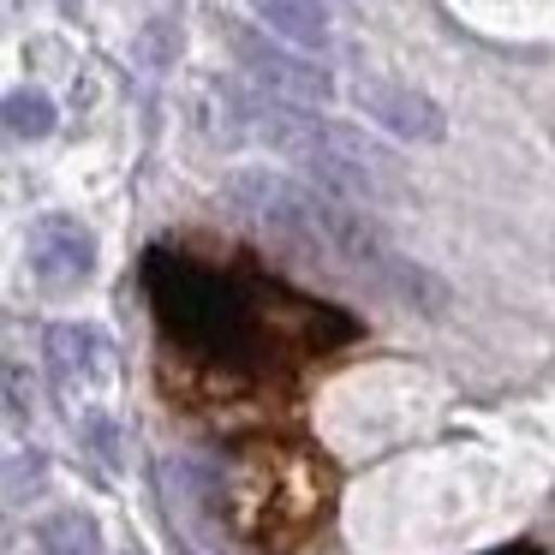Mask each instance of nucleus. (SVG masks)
<instances>
[{
    "instance_id": "obj_12",
    "label": "nucleus",
    "mask_w": 555,
    "mask_h": 555,
    "mask_svg": "<svg viewBox=\"0 0 555 555\" xmlns=\"http://www.w3.org/2000/svg\"><path fill=\"white\" fill-rule=\"evenodd\" d=\"M78 442H85L108 472L126 466V430L114 424V412H85V418H78Z\"/></svg>"
},
{
    "instance_id": "obj_5",
    "label": "nucleus",
    "mask_w": 555,
    "mask_h": 555,
    "mask_svg": "<svg viewBox=\"0 0 555 555\" xmlns=\"http://www.w3.org/2000/svg\"><path fill=\"white\" fill-rule=\"evenodd\" d=\"M25 251H30V269H37L42 287H85L90 269H96V240L73 216H42L30 228Z\"/></svg>"
},
{
    "instance_id": "obj_2",
    "label": "nucleus",
    "mask_w": 555,
    "mask_h": 555,
    "mask_svg": "<svg viewBox=\"0 0 555 555\" xmlns=\"http://www.w3.org/2000/svg\"><path fill=\"white\" fill-rule=\"evenodd\" d=\"M221 197H228L233 216H245L251 228L275 233V240H293V245L323 240V197H311L299 180H287V173L240 168V173H228Z\"/></svg>"
},
{
    "instance_id": "obj_9",
    "label": "nucleus",
    "mask_w": 555,
    "mask_h": 555,
    "mask_svg": "<svg viewBox=\"0 0 555 555\" xmlns=\"http://www.w3.org/2000/svg\"><path fill=\"white\" fill-rule=\"evenodd\" d=\"M42 543L54 555H102V531L85 507H61V514L42 519Z\"/></svg>"
},
{
    "instance_id": "obj_3",
    "label": "nucleus",
    "mask_w": 555,
    "mask_h": 555,
    "mask_svg": "<svg viewBox=\"0 0 555 555\" xmlns=\"http://www.w3.org/2000/svg\"><path fill=\"white\" fill-rule=\"evenodd\" d=\"M233 54H240V66L251 73V85L263 90V96H281V102H299V108H311V102L328 96V73L317 61H305L299 49H287L281 37H269L263 25H233L228 30Z\"/></svg>"
},
{
    "instance_id": "obj_13",
    "label": "nucleus",
    "mask_w": 555,
    "mask_h": 555,
    "mask_svg": "<svg viewBox=\"0 0 555 555\" xmlns=\"http://www.w3.org/2000/svg\"><path fill=\"white\" fill-rule=\"evenodd\" d=\"M495 555H531V550H495Z\"/></svg>"
},
{
    "instance_id": "obj_11",
    "label": "nucleus",
    "mask_w": 555,
    "mask_h": 555,
    "mask_svg": "<svg viewBox=\"0 0 555 555\" xmlns=\"http://www.w3.org/2000/svg\"><path fill=\"white\" fill-rule=\"evenodd\" d=\"M7 132L30 138V144L49 138L54 132V102L42 96V90H13V96H7Z\"/></svg>"
},
{
    "instance_id": "obj_6",
    "label": "nucleus",
    "mask_w": 555,
    "mask_h": 555,
    "mask_svg": "<svg viewBox=\"0 0 555 555\" xmlns=\"http://www.w3.org/2000/svg\"><path fill=\"white\" fill-rule=\"evenodd\" d=\"M352 96H359V108L371 114L376 126H388L395 138H412V144H436V138L448 132L442 108H436L424 90H412V85H388V78H371V85H359Z\"/></svg>"
},
{
    "instance_id": "obj_10",
    "label": "nucleus",
    "mask_w": 555,
    "mask_h": 555,
    "mask_svg": "<svg viewBox=\"0 0 555 555\" xmlns=\"http://www.w3.org/2000/svg\"><path fill=\"white\" fill-rule=\"evenodd\" d=\"M383 275H388V287L400 293V299L412 305V311H442L448 305V287L430 275V269H418V263H406V257H383Z\"/></svg>"
},
{
    "instance_id": "obj_7",
    "label": "nucleus",
    "mask_w": 555,
    "mask_h": 555,
    "mask_svg": "<svg viewBox=\"0 0 555 555\" xmlns=\"http://www.w3.org/2000/svg\"><path fill=\"white\" fill-rule=\"evenodd\" d=\"M257 25L269 37H281L299 54H323L335 42V18H328V0H251Z\"/></svg>"
},
{
    "instance_id": "obj_1",
    "label": "nucleus",
    "mask_w": 555,
    "mask_h": 555,
    "mask_svg": "<svg viewBox=\"0 0 555 555\" xmlns=\"http://www.w3.org/2000/svg\"><path fill=\"white\" fill-rule=\"evenodd\" d=\"M150 293H156L162 317H168L192 347L216 352V359H245V347H251V335H245V305L233 299L228 281L204 275V269H192V263L156 257V263H150Z\"/></svg>"
},
{
    "instance_id": "obj_4",
    "label": "nucleus",
    "mask_w": 555,
    "mask_h": 555,
    "mask_svg": "<svg viewBox=\"0 0 555 555\" xmlns=\"http://www.w3.org/2000/svg\"><path fill=\"white\" fill-rule=\"evenodd\" d=\"M293 162H305V168L317 173V185H323L328 197H340V204H364V197H376V150L364 144L359 132H347V126H328L317 120L311 138H305V150Z\"/></svg>"
},
{
    "instance_id": "obj_8",
    "label": "nucleus",
    "mask_w": 555,
    "mask_h": 555,
    "mask_svg": "<svg viewBox=\"0 0 555 555\" xmlns=\"http://www.w3.org/2000/svg\"><path fill=\"white\" fill-rule=\"evenodd\" d=\"M42 352H49V364H61V371H102V364H108V340L90 323H54L49 335H42Z\"/></svg>"
}]
</instances>
